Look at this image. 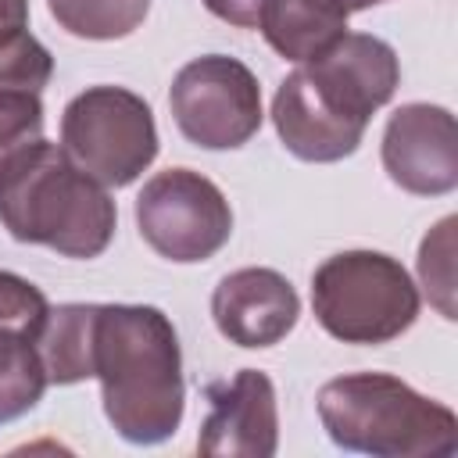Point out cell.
I'll list each match as a JSON object with an SVG mask.
<instances>
[{
	"label": "cell",
	"mask_w": 458,
	"mask_h": 458,
	"mask_svg": "<svg viewBox=\"0 0 458 458\" xmlns=\"http://www.w3.org/2000/svg\"><path fill=\"white\" fill-rule=\"evenodd\" d=\"M29 25V0H0V39Z\"/></svg>",
	"instance_id": "obj_22"
},
{
	"label": "cell",
	"mask_w": 458,
	"mask_h": 458,
	"mask_svg": "<svg viewBox=\"0 0 458 458\" xmlns=\"http://www.w3.org/2000/svg\"><path fill=\"white\" fill-rule=\"evenodd\" d=\"M50 75H54V57L29 29H18L0 39V93L7 89L43 93Z\"/></svg>",
	"instance_id": "obj_19"
},
{
	"label": "cell",
	"mask_w": 458,
	"mask_h": 458,
	"mask_svg": "<svg viewBox=\"0 0 458 458\" xmlns=\"http://www.w3.org/2000/svg\"><path fill=\"white\" fill-rule=\"evenodd\" d=\"M279 444V415L272 379L258 369H240L233 383L211 386V411L200 426V454L268 458Z\"/></svg>",
	"instance_id": "obj_11"
},
{
	"label": "cell",
	"mask_w": 458,
	"mask_h": 458,
	"mask_svg": "<svg viewBox=\"0 0 458 458\" xmlns=\"http://www.w3.org/2000/svg\"><path fill=\"white\" fill-rule=\"evenodd\" d=\"M136 225L147 247L175 265L208 261L233 236V211L222 190L193 168H165L136 197Z\"/></svg>",
	"instance_id": "obj_6"
},
{
	"label": "cell",
	"mask_w": 458,
	"mask_h": 458,
	"mask_svg": "<svg viewBox=\"0 0 458 458\" xmlns=\"http://www.w3.org/2000/svg\"><path fill=\"white\" fill-rule=\"evenodd\" d=\"M47 7L79 39H122L143 25L150 0H47Z\"/></svg>",
	"instance_id": "obj_16"
},
{
	"label": "cell",
	"mask_w": 458,
	"mask_h": 458,
	"mask_svg": "<svg viewBox=\"0 0 458 458\" xmlns=\"http://www.w3.org/2000/svg\"><path fill=\"white\" fill-rule=\"evenodd\" d=\"M383 168L394 186L440 197L458 186V125L447 107L404 104L383 129Z\"/></svg>",
	"instance_id": "obj_8"
},
{
	"label": "cell",
	"mask_w": 458,
	"mask_h": 458,
	"mask_svg": "<svg viewBox=\"0 0 458 458\" xmlns=\"http://www.w3.org/2000/svg\"><path fill=\"white\" fill-rule=\"evenodd\" d=\"M43 390H47V369L36 340L0 329V426L32 411Z\"/></svg>",
	"instance_id": "obj_15"
},
{
	"label": "cell",
	"mask_w": 458,
	"mask_h": 458,
	"mask_svg": "<svg viewBox=\"0 0 458 458\" xmlns=\"http://www.w3.org/2000/svg\"><path fill=\"white\" fill-rule=\"evenodd\" d=\"M0 222L21 243L97 258L114 236V200L57 143H36L0 179Z\"/></svg>",
	"instance_id": "obj_2"
},
{
	"label": "cell",
	"mask_w": 458,
	"mask_h": 458,
	"mask_svg": "<svg viewBox=\"0 0 458 458\" xmlns=\"http://www.w3.org/2000/svg\"><path fill=\"white\" fill-rule=\"evenodd\" d=\"M301 315V297L276 268H236L211 293V318L236 347L279 344Z\"/></svg>",
	"instance_id": "obj_10"
},
{
	"label": "cell",
	"mask_w": 458,
	"mask_h": 458,
	"mask_svg": "<svg viewBox=\"0 0 458 458\" xmlns=\"http://www.w3.org/2000/svg\"><path fill=\"white\" fill-rule=\"evenodd\" d=\"M93 376L104 415L129 444H161L182 422V351L175 326L150 304H97Z\"/></svg>",
	"instance_id": "obj_1"
},
{
	"label": "cell",
	"mask_w": 458,
	"mask_h": 458,
	"mask_svg": "<svg viewBox=\"0 0 458 458\" xmlns=\"http://www.w3.org/2000/svg\"><path fill=\"white\" fill-rule=\"evenodd\" d=\"M204 7L236 29H258L268 0H204Z\"/></svg>",
	"instance_id": "obj_21"
},
{
	"label": "cell",
	"mask_w": 458,
	"mask_h": 458,
	"mask_svg": "<svg viewBox=\"0 0 458 458\" xmlns=\"http://www.w3.org/2000/svg\"><path fill=\"white\" fill-rule=\"evenodd\" d=\"M318 419L336 447L376 458H447L458 447L454 411L386 372L329 379L318 390Z\"/></svg>",
	"instance_id": "obj_3"
},
{
	"label": "cell",
	"mask_w": 458,
	"mask_h": 458,
	"mask_svg": "<svg viewBox=\"0 0 458 458\" xmlns=\"http://www.w3.org/2000/svg\"><path fill=\"white\" fill-rule=\"evenodd\" d=\"M318 326L344 344H390L419 315V290L404 265L379 250H344L311 276Z\"/></svg>",
	"instance_id": "obj_4"
},
{
	"label": "cell",
	"mask_w": 458,
	"mask_h": 458,
	"mask_svg": "<svg viewBox=\"0 0 458 458\" xmlns=\"http://www.w3.org/2000/svg\"><path fill=\"white\" fill-rule=\"evenodd\" d=\"M258 29L286 61H315L347 32V11L336 0H268Z\"/></svg>",
	"instance_id": "obj_13"
},
{
	"label": "cell",
	"mask_w": 458,
	"mask_h": 458,
	"mask_svg": "<svg viewBox=\"0 0 458 458\" xmlns=\"http://www.w3.org/2000/svg\"><path fill=\"white\" fill-rule=\"evenodd\" d=\"M454 215L440 218L419 247V279L444 318H454Z\"/></svg>",
	"instance_id": "obj_18"
},
{
	"label": "cell",
	"mask_w": 458,
	"mask_h": 458,
	"mask_svg": "<svg viewBox=\"0 0 458 458\" xmlns=\"http://www.w3.org/2000/svg\"><path fill=\"white\" fill-rule=\"evenodd\" d=\"M272 122L283 140V147L301 161H340L358 150L365 125L336 114L308 82V75L297 68L290 72L272 100Z\"/></svg>",
	"instance_id": "obj_12"
},
{
	"label": "cell",
	"mask_w": 458,
	"mask_h": 458,
	"mask_svg": "<svg viewBox=\"0 0 458 458\" xmlns=\"http://www.w3.org/2000/svg\"><path fill=\"white\" fill-rule=\"evenodd\" d=\"M179 132L204 150L243 147L261 129V86L254 72L225 54H204L179 68L168 89Z\"/></svg>",
	"instance_id": "obj_7"
},
{
	"label": "cell",
	"mask_w": 458,
	"mask_h": 458,
	"mask_svg": "<svg viewBox=\"0 0 458 458\" xmlns=\"http://www.w3.org/2000/svg\"><path fill=\"white\" fill-rule=\"evenodd\" d=\"M347 14H354V11H365V7H372V4H383V0H336Z\"/></svg>",
	"instance_id": "obj_23"
},
{
	"label": "cell",
	"mask_w": 458,
	"mask_h": 458,
	"mask_svg": "<svg viewBox=\"0 0 458 458\" xmlns=\"http://www.w3.org/2000/svg\"><path fill=\"white\" fill-rule=\"evenodd\" d=\"M93 326H97V304L50 308L36 344L47 369V383L72 386L93 376Z\"/></svg>",
	"instance_id": "obj_14"
},
{
	"label": "cell",
	"mask_w": 458,
	"mask_h": 458,
	"mask_svg": "<svg viewBox=\"0 0 458 458\" xmlns=\"http://www.w3.org/2000/svg\"><path fill=\"white\" fill-rule=\"evenodd\" d=\"M61 147L100 186H129L157 157L150 104L122 86H89L61 114Z\"/></svg>",
	"instance_id": "obj_5"
},
{
	"label": "cell",
	"mask_w": 458,
	"mask_h": 458,
	"mask_svg": "<svg viewBox=\"0 0 458 458\" xmlns=\"http://www.w3.org/2000/svg\"><path fill=\"white\" fill-rule=\"evenodd\" d=\"M47 315H50V304L39 286H32L14 272H0V329L21 333L39 344Z\"/></svg>",
	"instance_id": "obj_20"
},
{
	"label": "cell",
	"mask_w": 458,
	"mask_h": 458,
	"mask_svg": "<svg viewBox=\"0 0 458 458\" xmlns=\"http://www.w3.org/2000/svg\"><path fill=\"white\" fill-rule=\"evenodd\" d=\"M301 72L336 114L361 125H369V118L394 97L401 82L394 47L369 32H344L326 54L304 61Z\"/></svg>",
	"instance_id": "obj_9"
},
{
	"label": "cell",
	"mask_w": 458,
	"mask_h": 458,
	"mask_svg": "<svg viewBox=\"0 0 458 458\" xmlns=\"http://www.w3.org/2000/svg\"><path fill=\"white\" fill-rule=\"evenodd\" d=\"M43 143V104L39 93L7 89L0 93V179Z\"/></svg>",
	"instance_id": "obj_17"
}]
</instances>
